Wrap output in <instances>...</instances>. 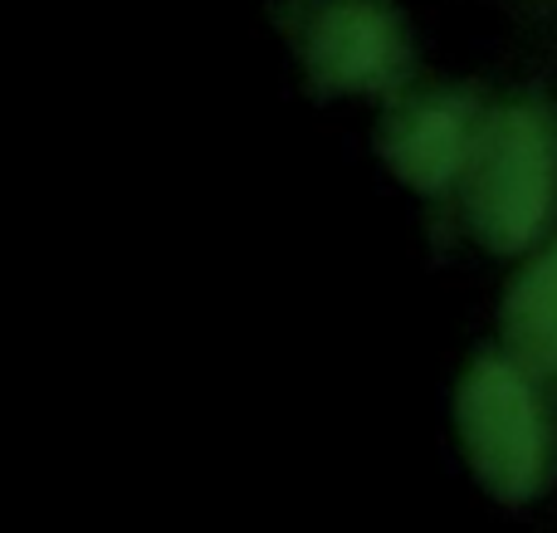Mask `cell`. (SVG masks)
Segmentation results:
<instances>
[{"instance_id": "obj_1", "label": "cell", "mask_w": 557, "mask_h": 533, "mask_svg": "<svg viewBox=\"0 0 557 533\" xmlns=\"http://www.w3.org/2000/svg\"><path fill=\"white\" fill-rule=\"evenodd\" d=\"M455 426H460L465 460L494 499L523 505L543 489L548 441H543L539 401L519 368L494 358L474 362L455 397Z\"/></svg>"}, {"instance_id": "obj_2", "label": "cell", "mask_w": 557, "mask_h": 533, "mask_svg": "<svg viewBox=\"0 0 557 533\" xmlns=\"http://www.w3.org/2000/svg\"><path fill=\"white\" fill-rule=\"evenodd\" d=\"M553 201V137L523 108L490 117L470 152V231L490 250L513 255L539 235Z\"/></svg>"}, {"instance_id": "obj_3", "label": "cell", "mask_w": 557, "mask_h": 533, "mask_svg": "<svg viewBox=\"0 0 557 533\" xmlns=\"http://www.w3.org/2000/svg\"><path fill=\"white\" fill-rule=\"evenodd\" d=\"M308 64L323 88H343V94H372V88H392L406 69V45L396 20L382 5H347L323 10L308 39Z\"/></svg>"}, {"instance_id": "obj_4", "label": "cell", "mask_w": 557, "mask_h": 533, "mask_svg": "<svg viewBox=\"0 0 557 533\" xmlns=\"http://www.w3.org/2000/svg\"><path fill=\"white\" fill-rule=\"evenodd\" d=\"M382 147H386V162L396 166V176L421 186V191H441L445 182H455L465 157L474 152L455 103H421L411 113H401L386 127Z\"/></svg>"}, {"instance_id": "obj_5", "label": "cell", "mask_w": 557, "mask_h": 533, "mask_svg": "<svg viewBox=\"0 0 557 533\" xmlns=\"http://www.w3.org/2000/svg\"><path fill=\"white\" fill-rule=\"evenodd\" d=\"M504 338L533 372H557V245L513 280L504 299Z\"/></svg>"}]
</instances>
